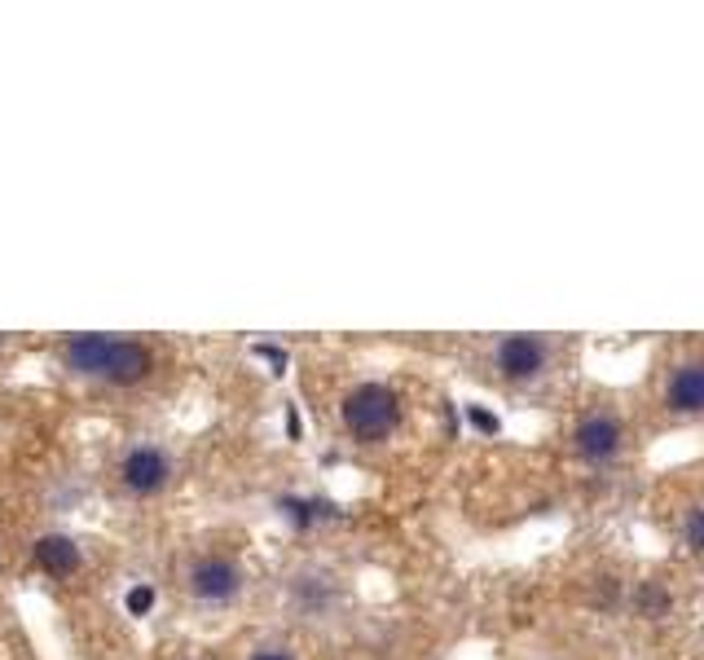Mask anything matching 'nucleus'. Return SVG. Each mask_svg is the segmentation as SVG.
Segmentation results:
<instances>
[{"mask_svg":"<svg viewBox=\"0 0 704 660\" xmlns=\"http://www.w3.org/2000/svg\"><path fill=\"white\" fill-rule=\"evenodd\" d=\"M172 476H177V458L155 441H141L120 458V485L128 498H159L172 485Z\"/></svg>","mask_w":704,"mask_h":660,"instance_id":"obj_6","label":"nucleus"},{"mask_svg":"<svg viewBox=\"0 0 704 660\" xmlns=\"http://www.w3.org/2000/svg\"><path fill=\"white\" fill-rule=\"evenodd\" d=\"M247 660H299L291 647H277V642H269V647H256Z\"/></svg>","mask_w":704,"mask_h":660,"instance_id":"obj_11","label":"nucleus"},{"mask_svg":"<svg viewBox=\"0 0 704 660\" xmlns=\"http://www.w3.org/2000/svg\"><path fill=\"white\" fill-rule=\"evenodd\" d=\"M32 564H36V572L63 581V577H76L84 568V546L71 533H41L32 542Z\"/></svg>","mask_w":704,"mask_h":660,"instance_id":"obj_8","label":"nucleus"},{"mask_svg":"<svg viewBox=\"0 0 704 660\" xmlns=\"http://www.w3.org/2000/svg\"><path fill=\"white\" fill-rule=\"evenodd\" d=\"M155 585H133L128 594H124V607H128V616H146L150 607H155Z\"/></svg>","mask_w":704,"mask_h":660,"instance_id":"obj_9","label":"nucleus"},{"mask_svg":"<svg viewBox=\"0 0 704 660\" xmlns=\"http://www.w3.org/2000/svg\"><path fill=\"white\" fill-rule=\"evenodd\" d=\"M686 550H700V507H686V524H682Z\"/></svg>","mask_w":704,"mask_h":660,"instance_id":"obj_10","label":"nucleus"},{"mask_svg":"<svg viewBox=\"0 0 704 660\" xmlns=\"http://www.w3.org/2000/svg\"><path fill=\"white\" fill-rule=\"evenodd\" d=\"M660 401L669 414L678 419H695L704 410V366L695 357H682L669 366L665 375V388H660Z\"/></svg>","mask_w":704,"mask_h":660,"instance_id":"obj_7","label":"nucleus"},{"mask_svg":"<svg viewBox=\"0 0 704 660\" xmlns=\"http://www.w3.org/2000/svg\"><path fill=\"white\" fill-rule=\"evenodd\" d=\"M489 362H493L498 379H507V384H537L550 371L555 349L546 335H502L493 344Z\"/></svg>","mask_w":704,"mask_h":660,"instance_id":"obj_5","label":"nucleus"},{"mask_svg":"<svg viewBox=\"0 0 704 660\" xmlns=\"http://www.w3.org/2000/svg\"><path fill=\"white\" fill-rule=\"evenodd\" d=\"M185 594L198 607H229L242 590H247V568L238 555L229 550H203L185 564Z\"/></svg>","mask_w":704,"mask_h":660,"instance_id":"obj_3","label":"nucleus"},{"mask_svg":"<svg viewBox=\"0 0 704 660\" xmlns=\"http://www.w3.org/2000/svg\"><path fill=\"white\" fill-rule=\"evenodd\" d=\"M625 450V419L608 406H594L586 410L577 423H572V454L590 467H608L616 463Z\"/></svg>","mask_w":704,"mask_h":660,"instance_id":"obj_4","label":"nucleus"},{"mask_svg":"<svg viewBox=\"0 0 704 660\" xmlns=\"http://www.w3.org/2000/svg\"><path fill=\"white\" fill-rule=\"evenodd\" d=\"M401 419H406L401 392L393 384H384V379H366L357 388H348L343 401H339V423L357 445L393 441L401 432Z\"/></svg>","mask_w":704,"mask_h":660,"instance_id":"obj_2","label":"nucleus"},{"mask_svg":"<svg viewBox=\"0 0 704 660\" xmlns=\"http://www.w3.org/2000/svg\"><path fill=\"white\" fill-rule=\"evenodd\" d=\"M63 366L76 379L137 388L155 375V349L141 340H128V335H71L63 344Z\"/></svg>","mask_w":704,"mask_h":660,"instance_id":"obj_1","label":"nucleus"},{"mask_svg":"<svg viewBox=\"0 0 704 660\" xmlns=\"http://www.w3.org/2000/svg\"><path fill=\"white\" fill-rule=\"evenodd\" d=\"M5 344H10V340H5V335H0V353H5Z\"/></svg>","mask_w":704,"mask_h":660,"instance_id":"obj_12","label":"nucleus"}]
</instances>
